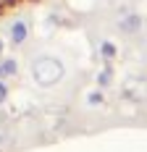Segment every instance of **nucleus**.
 <instances>
[{
    "mask_svg": "<svg viewBox=\"0 0 147 152\" xmlns=\"http://www.w3.org/2000/svg\"><path fill=\"white\" fill-rule=\"evenodd\" d=\"M60 76H63V68H60L58 61H53V58H42V61L34 63V79H37L42 87L55 84Z\"/></svg>",
    "mask_w": 147,
    "mask_h": 152,
    "instance_id": "nucleus-1",
    "label": "nucleus"
},
{
    "mask_svg": "<svg viewBox=\"0 0 147 152\" xmlns=\"http://www.w3.org/2000/svg\"><path fill=\"white\" fill-rule=\"evenodd\" d=\"M11 37H13V42L18 45V42H24L26 39V26L21 24V21H16L13 24V29H11Z\"/></svg>",
    "mask_w": 147,
    "mask_h": 152,
    "instance_id": "nucleus-2",
    "label": "nucleus"
},
{
    "mask_svg": "<svg viewBox=\"0 0 147 152\" xmlns=\"http://www.w3.org/2000/svg\"><path fill=\"white\" fill-rule=\"evenodd\" d=\"M137 26H139V18H137V16H129V18L121 24V29H126V31H134Z\"/></svg>",
    "mask_w": 147,
    "mask_h": 152,
    "instance_id": "nucleus-3",
    "label": "nucleus"
},
{
    "mask_svg": "<svg viewBox=\"0 0 147 152\" xmlns=\"http://www.w3.org/2000/svg\"><path fill=\"white\" fill-rule=\"evenodd\" d=\"M0 71H3V76L5 74H16V61H5L0 66Z\"/></svg>",
    "mask_w": 147,
    "mask_h": 152,
    "instance_id": "nucleus-4",
    "label": "nucleus"
},
{
    "mask_svg": "<svg viewBox=\"0 0 147 152\" xmlns=\"http://www.w3.org/2000/svg\"><path fill=\"white\" fill-rule=\"evenodd\" d=\"M89 102H92V105H100V102H103V94L92 92V94H89Z\"/></svg>",
    "mask_w": 147,
    "mask_h": 152,
    "instance_id": "nucleus-5",
    "label": "nucleus"
},
{
    "mask_svg": "<svg viewBox=\"0 0 147 152\" xmlns=\"http://www.w3.org/2000/svg\"><path fill=\"white\" fill-rule=\"evenodd\" d=\"M103 53H105V55H113V45H110V42H105V45H103Z\"/></svg>",
    "mask_w": 147,
    "mask_h": 152,
    "instance_id": "nucleus-6",
    "label": "nucleus"
},
{
    "mask_svg": "<svg viewBox=\"0 0 147 152\" xmlns=\"http://www.w3.org/2000/svg\"><path fill=\"white\" fill-rule=\"evenodd\" d=\"M3 94H5V89H3V84H0V97H3Z\"/></svg>",
    "mask_w": 147,
    "mask_h": 152,
    "instance_id": "nucleus-7",
    "label": "nucleus"
},
{
    "mask_svg": "<svg viewBox=\"0 0 147 152\" xmlns=\"http://www.w3.org/2000/svg\"><path fill=\"white\" fill-rule=\"evenodd\" d=\"M0 50H3V45H0Z\"/></svg>",
    "mask_w": 147,
    "mask_h": 152,
    "instance_id": "nucleus-8",
    "label": "nucleus"
}]
</instances>
